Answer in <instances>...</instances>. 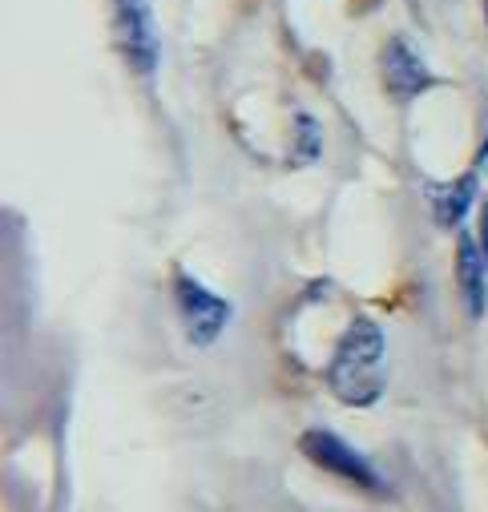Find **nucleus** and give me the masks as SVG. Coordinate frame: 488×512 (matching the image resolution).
I'll use <instances>...</instances> for the list:
<instances>
[{
    "label": "nucleus",
    "instance_id": "f257e3e1",
    "mask_svg": "<svg viewBox=\"0 0 488 512\" xmlns=\"http://www.w3.org/2000/svg\"><path fill=\"white\" fill-rule=\"evenodd\" d=\"M327 383L347 408H372L384 400L388 388V339L376 319L359 315L335 343L327 363Z\"/></svg>",
    "mask_w": 488,
    "mask_h": 512
},
{
    "label": "nucleus",
    "instance_id": "f03ea898",
    "mask_svg": "<svg viewBox=\"0 0 488 512\" xmlns=\"http://www.w3.org/2000/svg\"><path fill=\"white\" fill-rule=\"evenodd\" d=\"M113 33L126 65L150 81L162 65V33L154 17V0H113Z\"/></svg>",
    "mask_w": 488,
    "mask_h": 512
},
{
    "label": "nucleus",
    "instance_id": "7ed1b4c3",
    "mask_svg": "<svg viewBox=\"0 0 488 512\" xmlns=\"http://www.w3.org/2000/svg\"><path fill=\"white\" fill-rule=\"evenodd\" d=\"M174 303H178V319L186 327V339L194 347H210L234 319V307L186 271L174 275Z\"/></svg>",
    "mask_w": 488,
    "mask_h": 512
},
{
    "label": "nucleus",
    "instance_id": "20e7f679",
    "mask_svg": "<svg viewBox=\"0 0 488 512\" xmlns=\"http://www.w3.org/2000/svg\"><path fill=\"white\" fill-rule=\"evenodd\" d=\"M299 448H303V456H307L311 464H319L323 472H331V476H339V480H347V484H355V488H368V492H380V488H384V480H380V472L368 464V456H359L347 440H339V436L327 432V428L303 432Z\"/></svg>",
    "mask_w": 488,
    "mask_h": 512
},
{
    "label": "nucleus",
    "instance_id": "39448f33",
    "mask_svg": "<svg viewBox=\"0 0 488 512\" xmlns=\"http://www.w3.org/2000/svg\"><path fill=\"white\" fill-rule=\"evenodd\" d=\"M380 73H384V89H388L396 101H412V97H420L424 89L436 85V77L428 73V65L416 57V49H412L404 37H392V41L384 45Z\"/></svg>",
    "mask_w": 488,
    "mask_h": 512
},
{
    "label": "nucleus",
    "instance_id": "423d86ee",
    "mask_svg": "<svg viewBox=\"0 0 488 512\" xmlns=\"http://www.w3.org/2000/svg\"><path fill=\"white\" fill-rule=\"evenodd\" d=\"M456 287L464 295L468 315L480 319L484 307H488V259H484V250L472 234L456 238Z\"/></svg>",
    "mask_w": 488,
    "mask_h": 512
},
{
    "label": "nucleus",
    "instance_id": "0eeeda50",
    "mask_svg": "<svg viewBox=\"0 0 488 512\" xmlns=\"http://www.w3.org/2000/svg\"><path fill=\"white\" fill-rule=\"evenodd\" d=\"M472 202H476V170L464 174L460 182H448V186L432 190V214H436L440 226H460Z\"/></svg>",
    "mask_w": 488,
    "mask_h": 512
},
{
    "label": "nucleus",
    "instance_id": "6e6552de",
    "mask_svg": "<svg viewBox=\"0 0 488 512\" xmlns=\"http://www.w3.org/2000/svg\"><path fill=\"white\" fill-rule=\"evenodd\" d=\"M295 125H299V142H303L295 162H315L319 158V121L311 113H295Z\"/></svg>",
    "mask_w": 488,
    "mask_h": 512
},
{
    "label": "nucleus",
    "instance_id": "1a4fd4ad",
    "mask_svg": "<svg viewBox=\"0 0 488 512\" xmlns=\"http://www.w3.org/2000/svg\"><path fill=\"white\" fill-rule=\"evenodd\" d=\"M480 250H484V259H488V202L480 210Z\"/></svg>",
    "mask_w": 488,
    "mask_h": 512
},
{
    "label": "nucleus",
    "instance_id": "9d476101",
    "mask_svg": "<svg viewBox=\"0 0 488 512\" xmlns=\"http://www.w3.org/2000/svg\"><path fill=\"white\" fill-rule=\"evenodd\" d=\"M488 162V134H484V146H480V154H476V166H484Z\"/></svg>",
    "mask_w": 488,
    "mask_h": 512
},
{
    "label": "nucleus",
    "instance_id": "9b49d317",
    "mask_svg": "<svg viewBox=\"0 0 488 512\" xmlns=\"http://www.w3.org/2000/svg\"><path fill=\"white\" fill-rule=\"evenodd\" d=\"M484 21H488V0H484Z\"/></svg>",
    "mask_w": 488,
    "mask_h": 512
}]
</instances>
